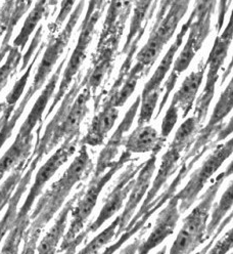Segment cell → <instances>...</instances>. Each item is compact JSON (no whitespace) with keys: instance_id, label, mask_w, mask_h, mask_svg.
<instances>
[{"instance_id":"cell-1","label":"cell","mask_w":233,"mask_h":254,"mask_svg":"<svg viewBox=\"0 0 233 254\" xmlns=\"http://www.w3.org/2000/svg\"><path fill=\"white\" fill-rule=\"evenodd\" d=\"M92 169L93 162L87 146L82 145L79 153L63 176L41 196L32 214L29 215L30 225L24 235L23 253H34L36 251L43 229L63 207L73 188L89 176Z\"/></svg>"},{"instance_id":"cell-2","label":"cell","mask_w":233,"mask_h":254,"mask_svg":"<svg viewBox=\"0 0 233 254\" xmlns=\"http://www.w3.org/2000/svg\"><path fill=\"white\" fill-rule=\"evenodd\" d=\"M78 142H79V137L64 140L63 145L39 168L35 176L34 184L31 187L23 206L18 211L14 224L8 232V236L6 237L1 249L2 253L19 252L20 245L24 239V235L30 225V211L32 209L36 199L42 193L45 185L50 181L57 170L69 160L72 155H74Z\"/></svg>"},{"instance_id":"cell-3","label":"cell","mask_w":233,"mask_h":254,"mask_svg":"<svg viewBox=\"0 0 233 254\" xmlns=\"http://www.w3.org/2000/svg\"><path fill=\"white\" fill-rule=\"evenodd\" d=\"M217 1L218 0H195V4L192 10L194 18L191 21L187 32V40H186L183 50L179 54L177 60L172 65V71H171L170 76L164 84V88L162 90L164 93L158 108L157 115H155V119H158L161 116L163 109L168 103L170 93L175 88L178 78L184 71L188 69L197 52L210 35L212 18L216 10Z\"/></svg>"},{"instance_id":"cell-4","label":"cell","mask_w":233,"mask_h":254,"mask_svg":"<svg viewBox=\"0 0 233 254\" xmlns=\"http://www.w3.org/2000/svg\"><path fill=\"white\" fill-rule=\"evenodd\" d=\"M66 61L67 59L65 58L60 62L57 69L50 77L47 84L45 85L44 89L39 95V98L35 102L32 110L30 111L29 115L22 124L14 141L12 142L9 149L3 154V156L0 158V181L3 179L7 172L11 171L21 162L26 161L31 156V154H32L34 129L37 124L42 123L44 111L54 93Z\"/></svg>"},{"instance_id":"cell-5","label":"cell","mask_w":233,"mask_h":254,"mask_svg":"<svg viewBox=\"0 0 233 254\" xmlns=\"http://www.w3.org/2000/svg\"><path fill=\"white\" fill-rule=\"evenodd\" d=\"M191 0H162L147 42L137 53V63L149 71L165 45L175 34L177 27L187 12Z\"/></svg>"},{"instance_id":"cell-6","label":"cell","mask_w":233,"mask_h":254,"mask_svg":"<svg viewBox=\"0 0 233 254\" xmlns=\"http://www.w3.org/2000/svg\"><path fill=\"white\" fill-rule=\"evenodd\" d=\"M231 174L232 162L225 171L221 172L215 179L214 183L201 196L200 202L183 220V226L170 249V253L188 254L193 252L199 245L205 242V234L212 206L225 179L230 177Z\"/></svg>"},{"instance_id":"cell-7","label":"cell","mask_w":233,"mask_h":254,"mask_svg":"<svg viewBox=\"0 0 233 254\" xmlns=\"http://www.w3.org/2000/svg\"><path fill=\"white\" fill-rule=\"evenodd\" d=\"M131 156L132 154L125 150L106 172L97 178H92L87 189L84 190V193L72 210L71 226L63 238V242L58 250L59 252H72L73 242L76 237L83 231L88 217L95 207L102 189L124 165L131 160Z\"/></svg>"},{"instance_id":"cell-8","label":"cell","mask_w":233,"mask_h":254,"mask_svg":"<svg viewBox=\"0 0 233 254\" xmlns=\"http://www.w3.org/2000/svg\"><path fill=\"white\" fill-rule=\"evenodd\" d=\"M106 4V0H89L88 9L83 19L80 29V35L78 38L77 44L74 49V52L67 64L66 69L63 74V78L59 82V86L56 94L52 100V103L47 111L45 118H47L54 111L55 107L63 100L64 95L69 90V87L72 84V81L75 79V76L79 72L81 66L86 59V54L88 46L92 41L93 35H94L95 27L101 17Z\"/></svg>"},{"instance_id":"cell-9","label":"cell","mask_w":233,"mask_h":254,"mask_svg":"<svg viewBox=\"0 0 233 254\" xmlns=\"http://www.w3.org/2000/svg\"><path fill=\"white\" fill-rule=\"evenodd\" d=\"M85 2L86 0H80V1L77 3L74 10L70 13V18L65 28L63 29V31H61L57 36L49 40L48 45L45 49L42 60L39 64L38 69L34 76L32 85L29 87V89L27 90L26 94L24 95V98L20 104L27 107L30 100L32 99L35 95V93L38 90H40L41 87L45 84L46 80H47V78L52 72L54 66L56 65L57 61L59 60L60 56L63 55L65 49L70 42L73 31L84 10Z\"/></svg>"},{"instance_id":"cell-10","label":"cell","mask_w":233,"mask_h":254,"mask_svg":"<svg viewBox=\"0 0 233 254\" xmlns=\"http://www.w3.org/2000/svg\"><path fill=\"white\" fill-rule=\"evenodd\" d=\"M232 19L230 18L223 33H221L220 35L218 34V36L216 37L209 58L206 61L208 70L207 81L203 92H201V94L196 100L193 114L199 124L204 123L207 118L210 105L215 95L216 84L219 78V71L227 58L229 47L232 42Z\"/></svg>"},{"instance_id":"cell-11","label":"cell","mask_w":233,"mask_h":254,"mask_svg":"<svg viewBox=\"0 0 233 254\" xmlns=\"http://www.w3.org/2000/svg\"><path fill=\"white\" fill-rule=\"evenodd\" d=\"M233 150V140L229 139L223 145L217 146L213 153L208 156L192 174L186 186L175 195L179 201V211L184 213L187 211L192 204L197 200L206 184L214 176L222 164L231 156Z\"/></svg>"},{"instance_id":"cell-12","label":"cell","mask_w":233,"mask_h":254,"mask_svg":"<svg viewBox=\"0 0 233 254\" xmlns=\"http://www.w3.org/2000/svg\"><path fill=\"white\" fill-rule=\"evenodd\" d=\"M143 164L144 162L139 164L131 163V165L128 166L126 170L121 174L113 190L106 197L103 207L101 208L96 219L76 237L72 245V252H76L77 247L86 239V237L90 233H95L98 231L103 224H105L108 219H111L120 211L124 205V201L127 199L130 193L137 173L141 169Z\"/></svg>"},{"instance_id":"cell-13","label":"cell","mask_w":233,"mask_h":254,"mask_svg":"<svg viewBox=\"0 0 233 254\" xmlns=\"http://www.w3.org/2000/svg\"><path fill=\"white\" fill-rule=\"evenodd\" d=\"M214 146H216V142H213V144L204 148L198 154H196L195 156H193L190 159H182L181 162H180L181 167L178 171L177 177L174 179L172 184H171L165 190V192L162 195H160L159 197L153 199V201L148 205V207L146 208L143 215L140 218H139L134 225H132L131 227H128L125 230H124V232L117 238V241L112 246L107 247L104 250V252H106V253L117 252L120 249L121 246H123L126 242H128L134 235H136L139 231H140L145 226V224L148 221V219L155 212H157L160 208H162L163 205H165L171 198H172L175 195L176 190L178 189V187L180 186V184L182 183L184 178L187 176L188 172L192 169V167L195 165V163L199 160V159L203 157L209 150H211V148L214 147Z\"/></svg>"},{"instance_id":"cell-14","label":"cell","mask_w":233,"mask_h":254,"mask_svg":"<svg viewBox=\"0 0 233 254\" xmlns=\"http://www.w3.org/2000/svg\"><path fill=\"white\" fill-rule=\"evenodd\" d=\"M122 35L113 34L96 47V56L92 62V66L82 79L84 86L94 94L105 80V77L114 69L120 39Z\"/></svg>"},{"instance_id":"cell-15","label":"cell","mask_w":233,"mask_h":254,"mask_svg":"<svg viewBox=\"0 0 233 254\" xmlns=\"http://www.w3.org/2000/svg\"><path fill=\"white\" fill-rule=\"evenodd\" d=\"M161 151L159 150L153 151L151 156L144 162L141 169L139 170L138 177L137 179H135V182L129 193V199L125 204V207H124L123 212L119 215L120 221H119L117 234L115 237L116 239L124 232V230H125L128 222L134 215L137 206L139 205V203H140V201L143 199L144 195L146 194L151 183L153 172L155 170V167H157V159H158V154Z\"/></svg>"},{"instance_id":"cell-16","label":"cell","mask_w":233,"mask_h":254,"mask_svg":"<svg viewBox=\"0 0 233 254\" xmlns=\"http://www.w3.org/2000/svg\"><path fill=\"white\" fill-rule=\"evenodd\" d=\"M139 105H140V95L137 97V99L131 105L125 116H124L122 122L118 126V128L116 129L115 133L110 139H108L106 145L99 153L96 161L95 172L93 174V178H97L101 176V174L104 173V171L110 168L115 162V159L119 154L120 148L121 146H123L124 139H125L124 138V134H125L132 126V123L138 112Z\"/></svg>"},{"instance_id":"cell-17","label":"cell","mask_w":233,"mask_h":254,"mask_svg":"<svg viewBox=\"0 0 233 254\" xmlns=\"http://www.w3.org/2000/svg\"><path fill=\"white\" fill-rule=\"evenodd\" d=\"M179 201L175 195L171 198L166 207L160 212L155 219V225L147 239L138 246V253H148L153 248L164 242L169 236L172 235L180 218Z\"/></svg>"},{"instance_id":"cell-18","label":"cell","mask_w":233,"mask_h":254,"mask_svg":"<svg viewBox=\"0 0 233 254\" xmlns=\"http://www.w3.org/2000/svg\"><path fill=\"white\" fill-rule=\"evenodd\" d=\"M182 152H183V150L180 149V148H177V147L172 146V145L169 146L168 150L166 151V153L162 157L161 166L158 170L157 176H155V178L153 180V183H152L151 187L148 188V190H147L148 192L145 196V199H144V201L141 205L140 209L137 211V213L135 215L132 216V218L128 222V225H127L126 228L131 227L132 225H134L135 222L143 215L146 208L148 207V205L153 201V199L155 197H157V195L159 194L161 189L167 184L169 178L172 177L173 174L175 173V171H176V169L178 168V165H179V160L181 158Z\"/></svg>"},{"instance_id":"cell-19","label":"cell","mask_w":233,"mask_h":254,"mask_svg":"<svg viewBox=\"0 0 233 254\" xmlns=\"http://www.w3.org/2000/svg\"><path fill=\"white\" fill-rule=\"evenodd\" d=\"M160 0H133V14L131 18L129 33L123 46V55L135 56L138 44L140 42L148 21L157 8Z\"/></svg>"},{"instance_id":"cell-20","label":"cell","mask_w":233,"mask_h":254,"mask_svg":"<svg viewBox=\"0 0 233 254\" xmlns=\"http://www.w3.org/2000/svg\"><path fill=\"white\" fill-rule=\"evenodd\" d=\"M119 117V109L113 102L105 98L102 106L92 118L86 135L81 139V145L87 147H98L103 145L107 133L112 130Z\"/></svg>"},{"instance_id":"cell-21","label":"cell","mask_w":233,"mask_h":254,"mask_svg":"<svg viewBox=\"0 0 233 254\" xmlns=\"http://www.w3.org/2000/svg\"><path fill=\"white\" fill-rule=\"evenodd\" d=\"M31 156H32V159H31L30 165L28 166L27 170L25 171L24 176L22 177L17 188H15L12 196L10 197V199L8 201L7 210L4 214V216L2 217V219L0 220V242L2 241L5 235L12 228L14 221H15V218H17L20 201L27 190L28 186L31 183V180H32V176H33L35 169L37 168L39 162L43 159V157H41L40 155L34 154L33 152H32V154H31Z\"/></svg>"},{"instance_id":"cell-22","label":"cell","mask_w":233,"mask_h":254,"mask_svg":"<svg viewBox=\"0 0 233 254\" xmlns=\"http://www.w3.org/2000/svg\"><path fill=\"white\" fill-rule=\"evenodd\" d=\"M84 190L85 189H81L78 192H76L74 196L70 200H68V202L61 207V210L58 213L53 226L46 233V235L42 238L41 242L37 246V252L54 253L57 251L59 242L63 239L66 233L69 216L74 208V206L76 205V202L80 199V197L84 193Z\"/></svg>"},{"instance_id":"cell-23","label":"cell","mask_w":233,"mask_h":254,"mask_svg":"<svg viewBox=\"0 0 233 254\" xmlns=\"http://www.w3.org/2000/svg\"><path fill=\"white\" fill-rule=\"evenodd\" d=\"M193 18H194V13L192 11L189 15L188 20L182 25V27L179 31V33L176 36L175 41L172 43V45L170 46V49L167 51L166 55L164 56L163 60L160 63V65L158 66L157 69H155L153 75L149 78V80L144 85L142 93L140 95L141 98H144L145 95H147L148 93L153 92V91H162V89H161L162 82L165 79L167 73L169 72V70L171 69V67H172V65H173L175 56L178 53L180 46L183 43V39H184L186 33L188 32L190 23L193 20Z\"/></svg>"},{"instance_id":"cell-24","label":"cell","mask_w":233,"mask_h":254,"mask_svg":"<svg viewBox=\"0 0 233 254\" xmlns=\"http://www.w3.org/2000/svg\"><path fill=\"white\" fill-rule=\"evenodd\" d=\"M207 71L206 61L201 60L196 71L191 72L186 77L180 88L174 93L172 98V104L182 110V117L187 116L193 108L194 101L196 99V94L198 89L203 83V79Z\"/></svg>"},{"instance_id":"cell-25","label":"cell","mask_w":233,"mask_h":254,"mask_svg":"<svg viewBox=\"0 0 233 254\" xmlns=\"http://www.w3.org/2000/svg\"><path fill=\"white\" fill-rule=\"evenodd\" d=\"M166 138L159 135L158 131L150 125L137 126L131 134L124 139L123 146L131 154L152 153L161 151L164 147Z\"/></svg>"},{"instance_id":"cell-26","label":"cell","mask_w":233,"mask_h":254,"mask_svg":"<svg viewBox=\"0 0 233 254\" xmlns=\"http://www.w3.org/2000/svg\"><path fill=\"white\" fill-rule=\"evenodd\" d=\"M133 0H111L97 45L113 34L123 35L132 10Z\"/></svg>"},{"instance_id":"cell-27","label":"cell","mask_w":233,"mask_h":254,"mask_svg":"<svg viewBox=\"0 0 233 254\" xmlns=\"http://www.w3.org/2000/svg\"><path fill=\"white\" fill-rule=\"evenodd\" d=\"M48 7L49 6L47 4V0H37L33 9L30 11L27 19L25 20V23L20 31L19 35L15 37L12 46L17 47L21 52L25 49V46L28 43L31 35L33 34V32L37 28L38 24L44 18L46 12H47Z\"/></svg>"},{"instance_id":"cell-28","label":"cell","mask_w":233,"mask_h":254,"mask_svg":"<svg viewBox=\"0 0 233 254\" xmlns=\"http://www.w3.org/2000/svg\"><path fill=\"white\" fill-rule=\"evenodd\" d=\"M147 73L148 72L141 64L136 63L129 70L125 80L123 81L120 89L117 92H108L106 98L113 102L115 107H123L134 92L139 79L144 75H147Z\"/></svg>"},{"instance_id":"cell-29","label":"cell","mask_w":233,"mask_h":254,"mask_svg":"<svg viewBox=\"0 0 233 254\" xmlns=\"http://www.w3.org/2000/svg\"><path fill=\"white\" fill-rule=\"evenodd\" d=\"M233 204V185L232 182H230L229 187L226 189L223 195L221 196L220 201L213 205V211L211 215V220L207 225L206 234H205V241L211 239V238L215 235L217 229L220 226L222 220L226 215L230 212Z\"/></svg>"},{"instance_id":"cell-30","label":"cell","mask_w":233,"mask_h":254,"mask_svg":"<svg viewBox=\"0 0 233 254\" xmlns=\"http://www.w3.org/2000/svg\"><path fill=\"white\" fill-rule=\"evenodd\" d=\"M233 107V81L230 80L225 90L221 93L219 101L217 102L209 123L207 124L213 128H219L223 125L224 119L230 114Z\"/></svg>"},{"instance_id":"cell-31","label":"cell","mask_w":233,"mask_h":254,"mask_svg":"<svg viewBox=\"0 0 233 254\" xmlns=\"http://www.w3.org/2000/svg\"><path fill=\"white\" fill-rule=\"evenodd\" d=\"M31 159H32V156H30L26 161L21 162L18 166H15L11 170V173L9 174L8 178L0 186V213H1L3 208L8 204V201L12 196L15 188H17L22 177L24 176L25 171L30 165Z\"/></svg>"},{"instance_id":"cell-32","label":"cell","mask_w":233,"mask_h":254,"mask_svg":"<svg viewBox=\"0 0 233 254\" xmlns=\"http://www.w3.org/2000/svg\"><path fill=\"white\" fill-rule=\"evenodd\" d=\"M200 124L194 116H191L186 119L178 128L171 145L182 149L183 151H187L194 141V137L198 132Z\"/></svg>"},{"instance_id":"cell-33","label":"cell","mask_w":233,"mask_h":254,"mask_svg":"<svg viewBox=\"0 0 233 254\" xmlns=\"http://www.w3.org/2000/svg\"><path fill=\"white\" fill-rule=\"evenodd\" d=\"M6 61L2 66H0V92L6 86L9 78L17 71L20 63L23 59L22 52L14 46H10L6 55Z\"/></svg>"},{"instance_id":"cell-34","label":"cell","mask_w":233,"mask_h":254,"mask_svg":"<svg viewBox=\"0 0 233 254\" xmlns=\"http://www.w3.org/2000/svg\"><path fill=\"white\" fill-rule=\"evenodd\" d=\"M119 215L117 218L108 226L105 230H103L101 233H99L94 239H92L80 252L81 253H97L100 251L102 247L110 243L114 238L116 237L117 230L119 227Z\"/></svg>"},{"instance_id":"cell-35","label":"cell","mask_w":233,"mask_h":254,"mask_svg":"<svg viewBox=\"0 0 233 254\" xmlns=\"http://www.w3.org/2000/svg\"><path fill=\"white\" fill-rule=\"evenodd\" d=\"M162 91H153L145 95L144 98L140 97V105H139V115H138V126L147 124L152 116L155 108L158 106L160 95Z\"/></svg>"},{"instance_id":"cell-36","label":"cell","mask_w":233,"mask_h":254,"mask_svg":"<svg viewBox=\"0 0 233 254\" xmlns=\"http://www.w3.org/2000/svg\"><path fill=\"white\" fill-rule=\"evenodd\" d=\"M178 111H179L178 107L171 103L162 122V127H161L162 137L167 139V137L171 134V132H172L173 128L178 121Z\"/></svg>"},{"instance_id":"cell-37","label":"cell","mask_w":233,"mask_h":254,"mask_svg":"<svg viewBox=\"0 0 233 254\" xmlns=\"http://www.w3.org/2000/svg\"><path fill=\"white\" fill-rule=\"evenodd\" d=\"M15 0H4L3 4L0 7V38L5 34L11 13L13 10Z\"/></svg>"},{"instance_id":"cell-38","label":"cell","mask_w":233,"mask_h":254,"mask_svg":"<svg viewBox=\"0 0 233 254\" xmlns=\"http://www.w3.org/2000/svg\"><path fill=\"white\" fill-rule=\"evenodd\" d=\"M75 3H76V0H63V1H61L58 14L51 27L52 31H56L58 28L61 27V25L64 24V22L67 20V18L72 12V9Z\"/></svg>"},{"instance_id":"cell-39","label":"cell","mask_w":233,"mask_h":254,"mask_svg":"<svg viewBox=\"0 0 233 254\" xmlns=\"http://www.w3.org/2000/svg\"><path fill=\"white\" fill-rule=\"evenodd\" d=\"M42 35H43V27L40 26L39 29L37 30V32L35 33L33 39H32V42H31L30 46H29V50L27 51V53L25 54V56L23 57V66L21 68V71L25 70L28 65H29V62L31 61V58H32L33 54L35 53L36 49L38 47V45L40 44L41 42V39H42Z\"/></svg>"},{"instance_id":"cell-40","label":"cell","mask_w":233,"mask_h":254,"mask_svg":"<svg viewBox=\"0 0 233 254\" xmlns=\"http://www.w3.org/2000/svg\"><path fill=\"white\" fill-rule=\"evenodd\" d=\"M233 245V231L230 229L218 242L215 244V246L208 250L210 253H227L231 250Z\"/></svg>"},{"instance_id":"cell-41","label":"cell","mask_w":233,"mask_h":254,"mask_svg":"<svg viewBox=\"0 0 233 254\" xmlns=\"http://www.w3.org/2000/svg\"><path fill=\"white\" fill-rule=\"evenodd\" d=\"M230 4H231V0H219V13H218V20H217V25H216V30L218 34L220 33V31L223 27V24L225 22V17Z\"/></svg>"},{"instance_id":"cell-42","label":"cell","mask_w":233,"mask_h":254,"mask_svg":"<svg viewBox=\"0 0 233 254\" xmlns=\"http://www.w3.org/2000/svg\"><path fill=\"white\" fill-rule=\"evenodd\" d=\"M231 133H232V117L229 119V122L227 124L222 125L219 132L217 133V140H218V142H219V141L225 139Z\"/></svg>"},{"instance_id":"cell-43","label":"cell","mask_w":233,"mask_h":254,"mask_svg":"<svg viewBox=\"0 0 233 254\" xmlns=\"http://www.w3.org/2000/svg\"><path fill=\"white\" fill-rule=\"evenodd\" d=\"M231 70H232V61L230 62V64H229V66H228V69L225 71V73L223 74V77H222V82H221V84H223L224 82H225V80H226V78L230 75V73H231Z\"/></svg>"},{"instance_id":"cell-44","label":"cell","mask_w":233,"mask_h":254,"mask_svg":"<svg viewBox=\"0 0 233 254\" xmlns=\"http://www.w3.org/2000/svg\"><path fill=\"white\" fill-rule=\"evenodd\" d=\"M58 2V0H47V4L48 6H55Z\"/></svg>"},{"instance_id":"cell-45","label":"cell","mask_w":233,"mask_h":254,"mask_svg":"<svg viewBox=\"0 0 233 254\" xmlns=\"http://www.w3.org/2000/svg\"><path fill=\"white\" fill-rule=\"evenodd\" d=\"M5 106H6L5 102H3V103H0V115H1V114H2V112H3V110L5 109Z\"/></svg>"}]
</instances>
